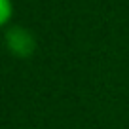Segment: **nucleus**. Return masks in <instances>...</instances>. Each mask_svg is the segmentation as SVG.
Segmentation results:
<instances>
[{
  "instance_id": "nucleus-2",
  "label": "nucleus",
  "mask_w": 129,
  "mask_h": 129,
  "mask_svg": "<svg viewBox=\"0 0 129 129\" xmlns=\"http://www.w3.org/2000/svg\"><path fill=\"white\" fill-rule=\"evenodd\" d=\"M0 25H8L10 17H12V2L10 0H0Z\"/></svg>"
},
{
  "instance_id": "nucleus-1",
  "label": "nucleus",
  "mask_w": 129,
  "mask_h": 129,
  "mask_svg": "<svg viewBox=\"0 0 129 129\" xmlns=\"http://www.w3.org/2000/svg\"><path fill=\"white\" fill-rule=\"evenodd\" d=\"M6 48L10 49V53L19 59H27L34 53L36 49V42L34 36L23 27H10L6 30Z\"/></svg>"
}]
</instances>
